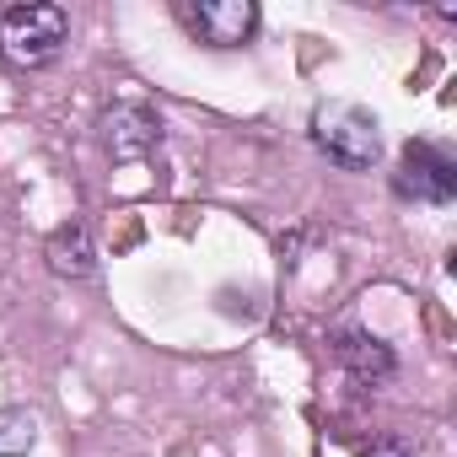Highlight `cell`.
<instances>
[{"mask_svg":"<svg viewBox=\"0 0 457 457\" xmlns=\"http://www.w3.org/2000/svg\"><path fill=\"white\" fill-rule=\"evenodd\" d=\"M71 44V17L65 6H44V0H33V6H12L6 17H0V60H6L12 71H49Z\"/></svg>","mask_w":457,"mask_h":457,"instance_id":"2","label":"cell"},{"mask_svg":"<svg viewBox=\"0 0 457 457\" xmlns=\"http://www.w3.org/2000/svg\"><path fill=\"white\" fill-rule=\"evenodd\" d=\"M307 135L345 172H371L382 162V124H377V113H366L355 103H318L307 119Z\"/></svg>","mask_w":457,"mask_h":457,"instance_id":"1","label":"cell"},{"mask_svg":"<svg viewBox=\"0 0 457 457\" xmlns=\"http://www.w3.org/2000/svg\"><path fill=\"white\" fill-rule=\"evenodd\" d=\"M334 361H339L361 387H382V382L398 371L393 345H382V339L366 334V328H334Z\"/></svg>","mask_w":457,"mask_h":457,"instance_id":"5","label":"cell"},{"mask_svg":"<svg viewBox=\"0 0 457 457\" xmlns=\"http://www.w3.org/2000/svg\"><path fill=\"white\" fill-rule=\"evenodd\" d=\"M103 140H108V156L113 162H140L162 145V119L140 103H124L103 119Z\"/></svg>","mask_w":457,"mask_h":457,"instance_id":"6","label":"cell"},{"mask_svg":"<svg viewBox=\"0 0 457 457\" xmlns=\"http://www.w3.org/2000/svg\"><path fill=\"white\" fill-rule=\"evenodd\" d=\"M38 446V420L28 409H0V457H28Z\"/></svg>","mask_w":457,"mask_h":457,"instance_id":"8","label":"cell"},{"mask_svg":"<svg viewBox=\"0 0 457 457\" xmlns=\"http://www.w3.org/2000/svg\"><path fill=\"white\" fill-rule=\"evenodd\" d=\"M361 457H420V446H414L403 430H382L377 441H366V446H361Z\"/></svg>","mask_w":457,"mask_h":457,"instance_id":"9","label":"cell"},{"mask_svg":"<svg viewBox=\"0 0 457 457\" xmlns=\"http://www.w3.org/2000/svg\"><path fill=\"white\" fill-rule=\"evenodd\" d=\"M44 259H49V270L60 280H92L97 275V243H92V232H87L81 220L54 226L49 243H44Z\"/></svg>","mask_w":457,"mask_h":457,"instance_id":"7","label":"cell"},{"mask_svg":"<svg viewBox=\"0 0 457 457\" xmlns=\"http://www.w3.org/2000/svg\"><path fill=\"white\" fill-rule=\"evenodd\" d=\"M178 22L210 49H243L259 33L253 0H178Z\"/></svg>","mask_w":457,"mask_h":457,"instance_id":"4","label":"cell"},{"mask_svg":"<svg viewBox=\"0 0 457 457\" xmlns=\"http://www.w3.org/2000/svg\"><path fill=\"white\" fill-rule=\"evenodd\" d=\"M393 194L414 199V204H452L457 162L441 145H430V140H409L403 156H398V172H393Z\"/></svg>","mask_w":457,"mask_h":457,"instance_id":"3","label":"cell"}]
</instances>
